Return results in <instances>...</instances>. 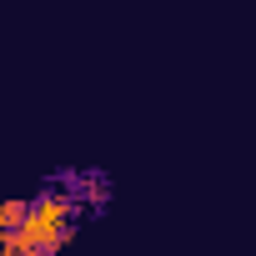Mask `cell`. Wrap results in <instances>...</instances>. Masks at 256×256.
Wrapping results in <instances>:
<instances>
[{
    "label": "cell",
    "mask_w": 256,
    "mask_h": 256,
    "mask_svg": "<svg viewBox=\"0 0 256 256\" xmlns=\"http://www.w3.org/2000/svg\"><path fill=\"white\" fill-rule=\"evenodd\" d=\"M80 221H90L86 201L60 196L56 186L40 181L30 191V216L20 226H10V231H0V256H60L76 241Z\"/></svg>",
    "instance_id": "1"
},
{
    "label": "cell",
    "mask_w": 256,
    "mask_h": 256,
    "mask_svg": "<svg viewBox=\"0 0 256 256\" xmlns=\"http://www.w3.org/2000/svg\"><path fill=\"white\" fill-rule=\"evenodd\" d=\"M40 181H46V186H56L60 196L86 201L90 221H100V216L110 211V201H116V176H110L106 166H56V171H46Z\"/></svg>",
    "instance_id": "2"
}]
</instances>
